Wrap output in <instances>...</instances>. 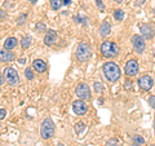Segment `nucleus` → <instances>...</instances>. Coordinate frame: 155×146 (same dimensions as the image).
Listing matches in <instances>:
<instances>
[{"instance_id": "nucleus-1", "label": "nucleus", "mask_w": 155, "mask_h": 146, "mask_svg": "<svg viewBox=\"0 0 155 146\" xmlns=\"http://www.w3.org/2000/svg\"><path fill=\"white\" fill-rule=\"evenodd\" d=\"M102 71L105 78L107 79L110 83H115L119 80L120 75H122V71H120V67L115 64V62H106L102 66Z\"/></svg>"}, {"instance_id": "nucleus-2", "label": "nucleus", "mask_w": 155, "mask_h": 146, "mask_svg": "<svg viewBox=\"0 0 155 146\" xmlns=\"http://www.w3.org/2000/svg\"><path fill=\"white\" fill-rule=\"evenodd\" d=\"M54 131H56V127H54V123L51 118H45L44 120L41 121L40 124V136L44 140H49L54 136Z\"/></svg>"}, {"instance_id": "nucleus-3", "label": "nucleus", "mask_w": 155, "mask_h": 146, "mask_svg": "<svg viewBox=\"0 0 155 146\" xmlns=\"http://www.w3.org/2000/svg\"><path fill=\"white\" fill-rule=\"evenodd\" d=\"M100 51H101V55H102L104 57H106V58H113V57H115V56H118V53H119V47H118V44H116V43H114V41L106 40V41H104L102 44H101Z\"/></svg>"}, {"instance_id": "nucleus-4", "label": "nucleus", "mask_w": 155, "mask_h": 146, "mask_svg": "<svg viewBox=\"0 0 155 146\" xmlns=\"http://www.w3.org/2000/svg\"><path fill=\"white\" fill-rule=\"evenodd\" d=\"M92 57V48L88 43L81 41L76 48V58L80 62H87L89 61Z\"/></svg>"}, {"instance_id": "nucleus-5", "label": "nucleus", "mask_w": 155, "mask_h": 146, "mask_svg": "<svg viewBox=\"0 0 155 146\" xmlns=\"http://www.w3.org/2000/svg\"><path fill=\"white\" fill-rule=\"evenodd\" d=\"M4 76H5V79L8 81L9 85H18L19 84V76H18V72L16 69H13V67H7V69H4L3 71Z\"/></svg>"}, {"instance_id": "nucleus-6", "label": "nucleus", "mask_w": 155, "mask_h": 146, "mask_svg": "<svg viewBox=\"0 0 155 146\" xmlns=\"http://www.w3.org/2000/svg\"><path fill=\"white\" fill-rule=\"evenodd\" d=\"M75 95L79 100H89L91 98V89L88 84H85V83H80L79 85L75 88Z\"/></svg>"}, {"instance_id": "nucleus-7", "label": "nucleus", "mask_w": 155, "mask_h": 146, "mask_svg": "<svg viewBox=\"0 0 155 146\" xmlns=\"http://www.w3.org/2000/svg\"><path fill=\"white\" fill-rule=\"evenodd\" d=\"M132 45L133 49L137 53H143L145 48H146V43H145V38L142 35H133L132 36Z\"/></svg>"}, {"instance_id": "nucleus-8", "label": "nucleus", "mask_w": 155, "mask_h": 146, "mask_svg": "<svg viewBox=\"0 0 155 146\" xmlns=\"http://www.w3.org/2000/svg\"><path fill=\"white\" fill-rule=\"evenodd\" d=\"M72 111L76 115H85V113L88 111V105L85 104L83 100H76L72 102Z\"/></svg>"}, {"instance_id": "nucleus-9", "label": "nucleus", "mask_w": 155, "mask_h": 146, "mask_svg": "<svg viewBox=\"0 0 155 146\" xmlns=\"http://www.w3.org/2000/svg\"><path fill=\"white\" fill-rule=\"evenodd\" d=\"M137 84L142 91H150L154 87V79L149 75H143L137 80Z\"/></svg>"}, {"instance_id": "nucleus-10", "label": "nucleus", "mask_w": 155, "mask_h": 146, "mask_svg": "<svg viewBox=\"0 0 155 146\" xmlns=\"http://www.w3.org/2000/svg\"><path fill=\"white\" fill-rule=\"evenodd\" d=\"M124 72L127 76H136L138 74V62L136 60H129L124 67Z\"/></svg>"}, {"instance_id": "nucleus-11", "label": "nucleus", "mask_w": 155, "mask_h": 146, "mask_svg": "<svg viewBox=\"0 0 155 146\" xmlns=\"http://www.w3.org/2000/svg\"><path fill=\"white\" fill-rule=\"evenodd\" d=\"M140 32H141V35L145 38V39H153L154 35H155V30L153 26H150L149 23H142L141 26H140Z\"/></svg>"}, {"instance_id": "nucleus-12", "label": "nucleus", "mask_w": 155, "mask_h": 146, "mask_svg": "<svg viewBox=\"0 0 155 146\" xmlns=\"http://www.w3.org/2000/svg\"><path fill=\"white\" fill-rule=\"evenodd\" d=\"M57 39H58V35L54 30H48L45 32V36H44V40L43 41H44V44L47 47H52L57 41Z\"/></svg>"}, {"instance_id": "nucleus-13", "label": "nucleus", "mask_w": 155, "mask_h": 146, "mask_svg": "<svg viewBox=\"0 0 155 146\" xmlns=\"http://www.w3.org/2000/svg\"><path fill=\"white\" fill-rule=\"evenodd\" d=\"M110 32H111V25H110V22L107 21V19H105L100 26V36L106 38V36L110 35Z\"/></svg>"}, {"instance_id": "nucleus-14", "label": "nucleus", "mask_w": 155, "mask_h": 146, "mask_svg": "<svg viewBox=\"0 0 155 146\" xmlns=\"http://www.w3.org/2000/svg\"><path fill=\"white\" fill-rule=\"evenodd\" d=\"M14 58H16V56H14L13 52H9L7 49H3L0 52V61L2 62H11Z\"/></svg>"}, {"instance_id": "nucleus-15", "label": "nucleus", "mask_w": 155, "mask_h": 146, "mask_svg": "<svg viewBox=\"0 0 155 146\" xmlns=\"http://www.w3.org/2000/svg\"><path fill=\"white\" fill-rule=\"evenodd\" d=\"M32 67H34V70L38 71V72H45L47 71V64L43 60H34Z\"/></svg>"}, {"instance_id": "nucleus-16", "label": "nucleus", "mask_w": 155, "mask_h": 146, "mask_svg": "<svg viewBox=\"0 0 155 146\" xmlns=\"http://www.w3.org/2000/svg\"><path fill=\"white\" fill-rule=\"evenodd\" d=\"M18 44V40L16 38H7L5 39V41H4V49H7V51H11L13 49V48H16V45Z\"/></svg>"}, {"instance_id": "nucleus-17", "label": "nucleus", "mask_w": 155, "mask_h": 146, "mask_svg": "<svg viewBox=\"0 0 155 146\" xmlns=\"http://www.w3.org/2000/svg\"><path fill=\"white\" fill-rule=\"evenodd\" d=\"M51 8L53 11H58L62 5H64V0H51Z\"/></svg>"}, {"instance_id": "nucleus-18", "label": "nucleus", "mask_w": 155, "mask_h": 146, "mask_svg": "<svg viewBox=\"0 0 155 146\" xmlns=\"http://www.w3.org/2000/svg\"><path fill=\"white\" fill-rule=\"evenodd\" d=\"M31 41H32V38L31 36H25L21 40V47H22V49H26V48H28L31 45Z\"/></svg>"}, {"instance_id": "nucleus-19", "label": "nucleus", "mask_w": 155, "mask_h": 146, "mask_svg": "<svg viewBox=\"0 0 155 146\" xmlns=\"http://www.w3.org/2000/svg\"><path fill=\"white\" fill-rule=\"evenodd\" d=\"M114 18L116 19V21H123L124 19V11L123 9H115L114 11Z\"/></svg>"}, {"instance_id": "nucleus-20", "label": "nucleus", "mask_w": 155, "mask_h": 146, "mask_svg": "<svg viewBox=\"0 0 155 146\" xmlns=\"http://www.w3.org/2000/svg\"><path fill=\"white\" fill-rule=\"evenodd\" d=\"M35 30H36V32H47V31H48V30H47V26H45L43 22H38V23H36Z\"/></svg>"}, {"instance_id": "nucleus-21", "label": "nucleus", "mask_w": 155, "mask_h": 146, "mask_svg": "<svg viewBox=\"0 0 155 146\" xmlns=\"http://www.w3.org/2000/svg\"><path fill=\"white\" fill-rule=\"evenodd\" d=\"M25 75H26V79H28V80H32L34 79V71H32L31 67H26Z\"/></svg>"}, {"instance_id": "nucleus-22", "label": "nucleus", "mask_w": 155, "mask_h": 146, "mask_svg": "<svg viewBox=\"0 0 155 146\" xmlns=\"http://www.w3.org/2000/svg\"><path fill=\"white\" fill-rule=\"evenodd\" d=\"M26 19H27V14H21V16L17 18V25L18 26H22L23 23L26 22Z\"/></svg>"}, {"instance_id": "nucleus-23", "label": "nucleus", "mask_w": 155, "mask_h": 146, "mask_svg": "<svg viewBox=\"0 0 155 146\" xmlns=\"http://www.w3.org/2000/svg\"><path fill=\"white\" fill-rule=\"evenodd\" d=\"M133 142L138 144V145H143L145 144V138L141 137V136H133Z\"/></svg>"}, {"instance_id": "nucleus-24", "label": "nucleus", "mask_w": 155, "mask_h": 146, "mask_svg": "<svg viewBox=\"0 0 155 146\" xmlns=\"http://www.w3.org/2000/svg\"><path fill=\"white\" fill-rule=\"evenodd\" d=\"M84 128H85L84 123H78V124H76V127H75V131H76L78 133H79V132H81V131H83Z\"/></svg>"}, {"instance_id": "nucleus-25", "label": "nucleus", "mask_w": 155, "mask_h": 146, "mask_svg": "<svg viewBox=\"0 0 155 146\" xmlns=\"http://www.w3.org/2000/svg\"><path fill=\"white\" fill-rule=\"evenodd\" d=\"M94 89H96V92H102V84H101L100 81H96L94 83Z\"/></svg>"}, {"instance_id": "nucleus-26", "label": "nucleus", "mask_w": 155, "mask_h": 146, "mask_svg": "<svg viewBox=\"0 0 155 146\" xmlns=\"http://www.w3.org/2000/svg\"><path fill=\"white\" fill-rule=\"evenodd\" d=\"M149 105L155 110V95H154V96H150V98H149Z\"/></svg>"}, {"instance_id": "nucleus-27", "label": "nucleus", "mask_w": 155, "mask_h": 146, "mask_svg": "<svg viewBox=\"0 0 155 146\" xmlns=\"http://www.w3.org/2000/svg\"><path fill=\"white\" fill-rule=\"evenodd\" d=\"M96 5L100 8V11H105V5H104V3L101 2V0H96Z\"/></svg>"}, {"instance_id": "nucleus-28", "label": "nucleus", "mask_w": 155, "mask_h": 146, "mask_svg": "<svg viewBox=\"0 0 155 146\" xmlns=\"http://www.w3.org/2000/svg\"><path fill=\"white\" fill-rule=\"evenodd\" d=\"M5 116H7V111H5V109H2V110H0V119H4V118H5Z\"/></svg>"}, {"instance_id": "nucleus-29", "label": "nucleus", "mask_w": 155, "mask_h": 146, "mask_svg": "<svg viewBox=\"0 0 155 146\" xmlns=\"http://www.w3.org/2000/svg\"><path fill=\"white\" fill-rule=\"evenodd\" d=\"M107 146H119V144L116 140H111L110 142H107Z\"/></svg>"}, {"instance_id": "nucleus-30", "label": "nucleus", "mask_w": 155, "mask_h": 146, "mask_svg": "<svg viewBox=\"0 0 155 146\" xmlns=\"http://www.w3.org/2000/svg\"><path fill=\"white\" fill-rule=\"evenodd\" d=\"M145 2H146V0H136V4H137V5H143Z\"/></svg>"}, {"instance_id": "nucleus-31", "label": "nucleus", "mask_w": 155, "mask_h": 146, "mask_svg": "<svg viewBox=\"0 0 155 146\" xmlns=\"http://www.w3.org/2000/svg\"><path fill=\"white\" fill-rule=\"evenodd\" d=\"M64 4H65V5H70V4H71V0H64Z\"/></svg>"}, {"instance_id": "nucleus-32", "label": "nucleus", "mask_w": 155, "mask_h": 146, "mask_svg": "<svg viewBox=\"0 0 155 146\" xmlns=\"http://www.w3.org/2000/svg\"><path fill=\"white\" fill-rule=\"evenodd\" d=\"M114 2H115V3H118V4H122V3L125 2V0H114Z\"/></svg>"}, {"instance_id": "nucleus-33", "label": "nucleus", "mask_w": 155, "mask_h": 146, "mask_svg": "<svg viewBox=\"0 0 155 146\" xmlns=\"http://www.w3.org/2000/svg\"><path fill=\"white\" fill-rule=\"evenodd\" d=\"M0 80H2V85L4 84V74H2V78H0Z\"/></svg>"}, {"instance_id": "nucleus-34", "label": "nucleus", "mask_w": 155, "mask_h": 146, "mask_svg": "<svg viewBox=\"0 0 155 146\" xmlns=\"http://www.w3.org/2000/svg\"><path fill=\"white\" fill-rule=\"evenodd\" d=\"M28 2H30V3H32V4H34V3H36L38 0H28Z\"/></svg>"}, {"instance_id": "nucleus-35", "label": "nucleus", "mask_w": 155, "mask_h": 146, "mask_svg": "<svg viewBox=\"0 0 155 146\" xmlns=\"http://www.w3.org/2000/svg\"><path fill=\"white\" fill-rule=\"evenodd\" d=\"M132 146H141V145H138V144H133Z\"/></svg>"}, {"instance_id": "nucleus-36", "label": "nucleus", "mask_w": 155, "mask_h": 146, "mask_svg": "<svg viewBox=\"0 0 155 146\" xmlns=\"http://www.w3.org/2000/svg\"><path fill=\"white\" fill-rule=\"evenodd\" d=\"M56 146H64V145H62V144H58V145H56Z\"/></svg>"}, {"instance_id": "nucleus-37", "label": "nucleus", "mask_w": 155, "mask_h": 146, "mask_svg": "<svg viewBox=\"0 0 155 146\" xmlns=\"http://www.w3.org/2000/svg\"><path fill=\"white\" fill-rule=\"evenodd\" d=\"M154 132H155V120H154Z\"/></svg>"}, {"instance_id": "nucleus-38", "label": "nucleus", "mask_w": 155, "mask_h": 146, "mask_svg": "<svg viewBox=\"0 0 155 146\" xmlns=\"http://www.w3.org/2000/svg\"><path fill=\"white\" fill-rule=\"evenodd\" d=\"M151 146H155V145H151Z\"/></svg>"}]
</instances>
